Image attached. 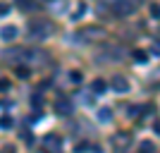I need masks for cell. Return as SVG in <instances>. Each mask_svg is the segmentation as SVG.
Returning a JSON list of instances; mask_svg holds the SVG:
<instances>
[{"mask_svg":"<svg viewBox=\"0 0 160 153\" xmlns=\"http://www.w3.org/2000/svg\"><path fill=\"white\" fill-rule=\"evenodd\" d=\"M141 151H143V153H153V144L143 141V144H141Z\"/></svg>","mask_w":160,"mask_h":153,"instance_id":"cell-15","label":"cell"},{"mask_svg":"<svg viewBox=\"0 0 160 153\" xmlns=\"http://www.w3.org/2000/svg\"><path fill=\"white\" fill-rule=\"evenodd\" d=\"M110 86H112V91L124 93V91H129V81H127V77H122V74H115L112 81H110Z\"/></svg>","mask_w":160,"mask_h":153,"instance_id":"cell-4","label":"cell"},{"mask_svg":"<svg viewBox=\"0 0 160 153\" xmlns=\"http://www.w3.org/2000/svg\"><path fill=\"white\" fill-rule=\"evenodd\" d=\"M7 86H10V84H7V81H0V91H5Z\"/></svg>","mask_w":160,"mask_h":153,"instance_id":"cell-20","label":"cell"},{"mask_svg":"<svg viewBox=\"0 0 160 153\" xmlns=\"http://www.w3.org/2000/svg\"><path fill=\"white\" fill-rule=\"evenodd\" d=\"M55 113L62 115V117H67V115H72L74 113V103L69 98H65V96H60V98H55Z\"/></svg>","mask_w":160,"mask_h":153,"instance_id":"cell-3","label":"cell"},{"mask_svg":"<svg viewBox=\"0 0 160 153\" xmlns=\"http://www.w3.org/2000/svg\"><path fill=\"white\" fill-rule=\"evenodd\" d=\"M151 53H155V55H160V46H158V43H153V48H151Z\"/></svg>","mask_w":160,"mask_h":153,"instance_id":"cell-19","label":"cell"},{"mask_svg":"<svg viewBox=\"0 0 160 153\" xmlns=\"http://www.w3.org/2000/svg\"><path fill=\"white\" fill-rule=\"evenodd\" d=\"M136 113H139V108H136V105L129 108V117H136Z\"/></svg>","mask_w":160,"mask_h":153,"instance_id":"cell-18","label":"cell"},{"mask_svg":"<svg viewBox=\"0 0 160 153\" xmlns=\"http://www.w3.org/2000/svg\"><path fill=\"white\" fill-rule=\"evenodd\" d=\"M134 60H136V62H146L148 55L143 53V50H134Z\"/></svg>","mask_w":160,"mask_h":153,"instance_id":"cell-12","label":"cell"},{"mask_svg":"<svg viewBox=\"0 0 160 153\" xmlns=\"http://www.w3.org/2000/svg\"><path fill=\"white\" fill-rule=\"evenodd\" d=\"M31 105H33V108L41 105V96H38V93H33V96H31Z\"/></svg>","mask_w":160,"mask_h":153,"instance_id":"cell-17","label":"cell"},{"mask_svg":"<svg viewBox=\"0 0 160 153\" xmlns=\"http://www.w3.org/2000/svg\"><path fill=\"white\" fill-rule=\"evenodd\" d=\"M46 146L50 148V151H60L62 139H60V136H53V134H50V136H46Z\"/></svg>","mask_w":160,"mask_h":153,"instance_id":"cell-7","label":"cell"},{"mask_svg":"<svg viewBox=\"0 0 160 153\" xmlns=\"http://www.w3.org/2000/svg\"><path fill=\"white\" fill-rule=\"evenodd\" d=\"M134 10H136V5L132 0H115L112 3V14H117V17H129Z\"/></svg>","mask_w":160,"mask_h":153,"instance_id":"cell-2","label":"cell"},{"mask_svg":"<svg viewBox=\"0 0 160 153\" xmlns=\"http://www.w3.org/2000/svg\"><path fill=\"white\" fill-rule=\"evenodd\" d=\"M17 74H19V79H27V77H29V69H27V67H17Z\"/></svg>","mask_w":160,"mask_h":153,"instance_id":"cell-14","label":"cell"},{"mask_svg":"<svg viewBox=\"0 0 160 153\" xmlns=\"http://www.w3.org/2000/svg\"><path fill=\"white\" fill-rule=\"evenodd\" d=\"M69 81L72 84H81V72H72L69 74Z\"/></svg>","mask_w":160,"mask_h":153,"instance_id":"cell-13","label":"cell"},{"mask_svg":"<svg viewBox=\"0 0 160 153\" xmlns=\"http://www.w3.org/2000/svg\"><path fill=\"white\" fill-rule=\"evenodd\" d=\"M17 36H19V31H17V27H12V24L0 29V38H2V41H14Z\"/></svg>","mask_w":160,"mask_h":153,"instance_id":"cell-6","label":"cell"},{"mask_svg":"<svg viewBox=\"0 0 160 153\" xmlns=\"http://www.w3.org/2000/svg\"><path fill=\"white\" fill-rule=\"evenodd\" d=\"M98 120L100 122H110V108H100L98 110Z\"/></svg>","mask_w":160,"mask_h":153,"instance_id":"cell-10","label":"cell"},{"mask_svg":"<svg viewBox=\"0 0 160 153\" xmlns=\"http://www.w3.org/2000/svg\"><path fill=\"white\" fill-rule=\"evenodd\" d=\"M103 55H108L110 60H122V58H124V50H122L120 46H108L105 50H103Z\"/></svg>","mask_w":160,"mask_h":153,"instance_id":"cell-5","label":"cell"},{"mask_svg":"<svg viewBox=\"0 0 160 153\" xmlns=\"http://www.w3.org/2000/svg\"><path fill=\"white\" fill-rule=\"evenodd\" d=\"M148 12H151V17H153V19H160V5H158V3H153V5L148 7Z\"/></svg>","mask_w":160,"mask_h":153,"instance_id":"cell-11","label":"cell"},{"mask_svg":"<svg viewBox=\"0 0 160 153\" xmlns=\"http://www.w3.org/2000/svg\"><path fill=\"white\" fill-rule=\"evenodd\" d=\"M7 12H10V5H7V3H0V17H5Z\"/></svg>","mask_w":160,"mask_h":153,"instance_id":"cell-16","label":"cell"},{"mask_svg":"<svg viewBox=\"0 0 160 153\" xmlns=\"http://www.w3.org/2000/svg\"><path fill=\"white\" fill-rule=\"evenodd\" d=\"M55 33V27L48 19H31L29 22V36L33 41H46Z\"/></svg>","mask_w":160,"mask_h":153,"instance_id":"cell-1","label":"cell"},{"mask_svg":"<svg viewBox=\"0 0 160 153\" xmlns=\"http://www.w3.org/2000/svg\"><path fill=\"white\" fill-rule=\"evenodd\" d=\"M12 125H14V120L10 115H2V117H0V129H10Z\"/></svg>","mask_w":160,"mask_h":153,"instance_id":"cell-9","label":"cell"},{"mask_svg":"<svg viewBox=\"0 0 160 153\" xmlns=\"http://www.w3.org/2000/svg\"><path fill=\"white\" fill-rule=\"evenodd\" d=\"M105 89H108V84L103 79H96L93 84H91V93H105Z\"/></svg>","mask_w":160,"mask_h":153,"instance_id":"cell-8","label":"cell"}]
</instances>
